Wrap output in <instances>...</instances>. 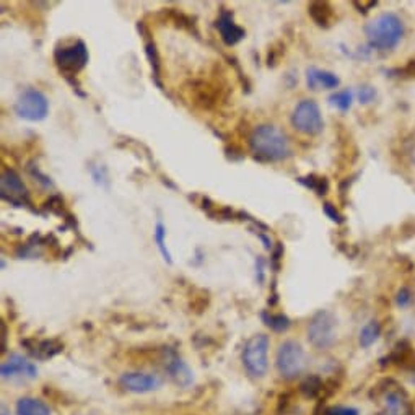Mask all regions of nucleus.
I'll return each mask as SVG.
<instances>
[{"label": "nucleus", "mask_w": 415, "mask_h": 415, "mask_svg": "<svg viewBox=\"0 0 415 415\" xmlns=\"http://www.w3.org/2000/svg\"><path fill=\"white\" fill-rule=\"evenodd\" d=\"M249 145L256 158L263 162H282L291 157V147L287 136L275 126L263 124L249 136Z\"/></svg>", "instance_id": "nucleus-1"}, {"label": "nucleus", "mask_w": 415, "mask_h": 415, "mask_svg": "<svg viewBox=\"0 0 415 415\" xmlns=\"http://www.w3.org/2000/svg\"><path fill=\"white\" fill-rule=\"evenodd\" d=\"M365 35L371 47L378 51H391L402 40L404 23L395 13H381L366 25Z\"/></svg>", "instance_id": "nucleus-2"}, {"label": "nucleus", "mask_w": 415, "mask_h": 415, "mask_svg": "<svg viewBox=\"0 0 415 415\" xmlns=\"http://www.w3.org/2000/svg\"><path fill=\"white\" fill-rule=\"evenodd\" d=\"M270 340L265 334H256L243 349V365L253 378H263L269 368Z\"/></svg>", "instance_id": "nucleus-3"}, {"label": "nucleus", "mask_w": 415, "mask_h": 415, "mask_svg": "<svg viewBox=\"0 0 415 415\" xmlns=\"http://www.w3.org/2000/svg\"><path fill=\"white\" fill-rule=\"evenodd\" d=\"M337 339V318L331 311H318L308 324V340L319 350L332 347Z\"/></svg>", "instance_id": "nucleus-4"}, {"label": "nucleus", "mask_w": 415, "mask_h": 415, "mask_svg": "<svg viewBox=\"0 0 415 415\" xmlns=\"http://www.w3.org/2000/svg\"><path fill=\"white\" fill-rule=\"evenodd\" d=\"M275 365L282 376L287 378V380H294V378L303 373L306 366L305 350L295 340H287L277 350Z\"/></svg>", "instance_id": "nucleus-5"}, {"label": "nucleus", "mask_w": 415, "mask_h": 415, "mask_svg": "<svg viewBox=\"0 0 415 415\" xmlns=\"http://www.w3.org/2000/svg\"><path fill=\"white\" fill-rule=\"evenodd\" d=\"M291 124H294L298 132H301L303 136H318L321 134L324 121L321 109L316 101L313 100H301L300 103L295 106L294 114H291Z\"/></svg>", "instance_id": "nucleus-6"}, {"label": "nucleus", "mask_w": 415, "mask_h": 415, "mask_svg": "<svg viewBox=\"0 0 415 415\" xmlns=\"http://www.w3.org/2000/svg\"><path fill=\"white\" fill-rule=\"evenodd\" d=\"M56 66L66 77L77 76L80 71H83L88 62V49L83 41H76L68 46L57 47L54 52Z\"/></svg>", "instance_id": "nucleus-7"}, {"label": "nucleus", "mask_w": 415, "mask_h": 415, "mask_svg": "<svg viewBox=\"0 0 415 415\" xmlns=\"http://www.w3.org/2000/svg\"><path fill=\"white\" fill-rule=\"evenodd\" d=\"M15 113L25 121H42L49 113V101L40 90L26 88L15 103Z\"/></svg>", "instance_id": "nucleus-8"}, {"label": "nucleus", "mask_w": 415, "mask_h": 415, "mask_svg": "<svg viewBox=\"0 0 415 415\" xmlns=\"http://www.w3.org/2000/svg\"><path fill=\"white\" fill-rule=\"evenodd\" d=\"M0 194L2 199L13 205H23L28 202V191H26L23 181L13 169H5L0 179Z\"/></svg>", "instance_id": "nucleus-9"}, {"label": "nucleus", "mask_w": 415, "mask_h": 415, "mask_svg": "<svg viewBox=\"0 0 415 415\" xmlns=\"http://www.w3.org/2000/svg\"><path fill=\"white\" fill-rule=\"evenodd\" d=\"M4 380H35L38 376V368L33 361L18 354L10 355L0 368Z\"/></svg>", "instance_id": "nucleus-10"}, {"label": "nucleus", "mask_w": 415, "mask_h": 415, "mask_svg": "<svg viewBox=\"0 0 415 415\" xmlns=\"http://www.w3.org/2000/svg\"><path fill=\"white\" fill-rule=\"evenodd\" d=\"M121 386L126 391L136 392V395H143V392L155 391L162 385V380L153 373H143V371H131L121 376Z\"/></svg>", "instance_id": "nucleus-11"}, {"label": "nucleus", "mask_w": 415, "mask_h": 415, "mask_svg": "<svg viewBox=\"0 0 415 415\" xmlns=\"http://www.w3.org/2000/svg\"><path fill=\"white\" fill-rule=\"evenodd\" d=\"M217 30L218 33H220L222 41L225 42L227 46L238 44V42L244 38V35H246V31H244L238 23H235L233 13L228 12V10H223L220 17H218Z\"/></svg>", "instance_id": "nucleus-12"}, {"label": "nucleus", "mask_w": 415, "mask_h": 415, "mask_svg": "<svg viewBox=\"0 0 415 415\" xmlns=\"http://www.w3.org/2000/svg\"><path fill=\"white\" fill-rule=\"evenodd\" d=\"M306 83L308 88L316 92V90H332L337 88L340 80L336 76V73L329 72V71H321V68L316 67H310L306 72Z\"/></svg>", "instance_id": "nucleus-13"}, {"label": "nucleus", "mask_w": 415, "mask_h": 415, "mask_svg": "<svg viewBox=\"0 0 415 415\" xmlns=\"http://www.w3.org/2000/svg\"><path fill=\"white\" fill-rule=\"evenodd\" d=\"M385 415H409V402L402 391L390 390L385 392L381 401Z\"/></svg>", "instance_id": "nucleus-14"}, {"label": "nucleus", "mask_w": 415, "mask_h": 415, "mask_svg": "<svg viewBox=\"0 0 415 415\" xmlns=\"http://www.w3.org/2000/svg\"><path fill=\"white\" fill-rule=\"evenodd\" d=\"M26 347H28V352L38 360H47L51 356L57 355L62 350L64 345L57 340H36V342L30 344L26 342Z\"/></svg>", "instance_id": "nucleus-15"}, {"label": "nucleus", "mask_w": 415, "mask_h": 415, "mask_svg": "<svg viewBox=\"0 0 415 415\" xmlns=\"http://www.w3.org/2000/svg\"><path fill=\"white\" fill-rule=\"evenodd\" d=\"M167 370L174 383L179 386H189L193 383V373H191L189 366L183 360L178 359V356H172L167 361Z\"/></svg>", "instance_id": "nucleus-16"}, {"label": "nucleus", "mask_w": 415, "mask_h": 415, "mask_svg": "<svg viewBox=\"0 0 415 415\" xmlns=\"http://www.w3.org/2000/svg\"><path fill=\"white\" fill-rule=\"evenodd\" d=\"M17 415H51V409L36 397H21L17 402Z\"/></svg>", "instance_id": "nucleus-17"}, {"label": "nucleus", "mask_w": 415, "mask_h": 415, "mask_svg": "<svg viewBox=\"0 0 415 415\" xmlns=\"http://www.w3.org/2000/svg\"><path fill=\"white\" fill-rule=\"evenodd\" d=\"M308 13L311 15V18L315 20V23L319 26L327 28L334 20L332 7L327 2H313L308 5Z\"/></svg>", "instance_id": "nucleus-18"}, {"label": "nucleus", "mask_w": 415, "mask_h": 415, "mask_svg": "<svg viewBox=\"0 0 415 415\" xmlns=\"http://www.w3.org/2000/svg\"><path fill=\"white\" fill-rule=\"evenodd\" d=\"M381 336V326L378 321H370L368 324H365L363 329L360 331V345L363 349H368L373 345L378 339Z\"/></svg>", "instance_id": "nucleus-19"}, {"label": "nucleus", "mask_w": 415, "mask_h": 415, "mask_svg": "<svg viewBox=\"0 0 415 415\" xmlns=\"http://www.w3.org/2000/svg\"><path fill=\"white\" fill-rule=\"evenodd\" d=\"M329 101H331V104L336 106L337 109L349 111L350 108H352L354 93H352V90H340V92H336L334 95H331Z\"/></svg>", "instance_id": "nucleus-20"}, {"label": "nucleus", "mask_w": 415, "mask_h": 415, "mask_svg": "<svg viewBox=\"0 0 415 415\" xmlns=\"http://www.w3.org/2000/svg\"><path fill=\"white\" fill-rule=\"evenodd\" d=\"M164 238H167V228H164L162 222H158L157 227H155V243L160 249V253H162V256L164 258V260L172 264L173 259H172V254H169V251H168L167 244H164Z\"/></svg>", "instance_id": "nucleus-21"}, {"label": "nucleus", "mask_w": 415, "mask_h": 415, "mask_svg": "<svg viewBox=\"0 0 415 415\" xmlns=\"http://www.w3.org/2000/svg\"><path fill=\"white\" fill-rule=\"evenodd\" d=\"M300 183L305 184L306 188H310L311 191H315L319 196L326 194L327 189H329V184L326 178H318V176H306V178H300Z\"/></svg>", "instance_id": "nucleus-22"}, {"label": "nucleus", "mask_w": 415, "mask_h": 415, "mask_svg": "<svg viewBox=\"0 0 415 415\" xmlns=\"http://www.w3.org/2000/svg\"><path fill=\"white\" fill-rule=\"evenodd\" d=\"M264 319H265V324H267L269 327L275 329V331H285V329H289V326H290L289 318L284 316V315H275V316H269V318L264 315Z\"/></svg>", "instance_id": "nucleus-23"}, {"label": "nucleus", "mask_w": 415, "mask_h": 415, "mask_svg": "<svg viewBox=\"0 0 415 415\" xmlns=\"http://www.w3.org/2000/svg\"><path fill=\"white\" fill-rule=\"evenodd\" d=\"M145 54L148 57V61H150L153 73H155V77H158V73H160V57H158V51H157L155 42H147V44H145Z\"/></svg>", "instance_id": "nucleus-24"}, {"label": "nucleus", "mask_w": 415, "mask_h": 415, "mask_svg": "<svg viewBox=\"0 0 415 415\" xmlns=\"http://www.w3.org/2000/svg\"><path fill=\"white\" fill-rule=\"evenodd\" d=\"M375 98H376V90L373 87H370V85H363V87L359 88L360 103L368 104L371 103V101H375Z\"/></svg>", "instance_id": "nucleus-25"}, {"label": "nucleus", "mask_w": 415, "mask_h": 415, "mask_svg": "<svg viewBox=\"0 0 415 415\" xmlns=\"http://www.w3.org/2000/svg\"><path fill=\"white\" fill-rule=\"evenodd\" d=\"M411 301H412V294H411V290H409V289H406V287H404V289H401V290L397 291V295H396V303H397V306L407 308L409 305H411Z\"/></svg>", "instance_id": "nucleus-26"}, {"label": "nucleus", "mask_w": 415, "mask_h": 415, "mask_svg": "<svg viewBox=\"0 0 415 415\" xmlns=\"http://www.w3.org/2000/svg\"><path fill=\"white\" fill-rule=\"evenodd\" d=\"M324 212H326V215L331 218L332 222H337V223L342 222V215H340L339 212L334 209L332 204H324Z\"/></svg>", "instance_id": "nucleus-27"}, {"label": "nucleus", "mask_w": 415, "mask_h": 415, "mask_svg": "<svg viewBox=\"0 0 415 415\" xmlns=\"http://www.w3.org/2000/svg\"><path fill=\"white\" fill-rule=\"evenodd\" d=\"M329 415H359V411L352 407H334L329 411Z\"/></svg>", "instance_id": "nucleus-28"}, {"label": "nucleus", "mask_w": 415, "mask_h": 415, "mask_svg": "<svg viewBox=\"0 0 415 415\" xmlns=\"http://www.w3.org/2000/svg\"><path fill=\"white\" fill-rule=\"evenodd\" d=\"M354 5H355L356 8H360L359 12L366 13V12H368V10L376 7V2H354Z\"/></svg>", "instance_id": "nucleus-29"}, {"label": "nucleus", "mask_w": 415, "mask_h": 415, "mask_svg": "<svg viewBox=\"0 0 415 415\" xmlns=\"http://www.w3.org/2000/svg\"><path fill=\"white\" fill-rule=\"evenodd\" d=\"M256 264H259V267H258V270H259V282H263L264 280V263H263V259H258Z\"/></svg>", "instance_id": "nucleus-30"}, {"label": "nucleus", "mask_w": 415, "mask_h": 415, "mask_svg": "<svg viewBox=\"0 0 415 415\" xmlns=\"http://www.w3.org/2000/svg\"><path fill=\"white\" fill-rule=\"evenodd\" d=\"M2 414H4V415H7V407H5V406L2 407Z\"/></svg>", "instance_id": "nucleus-31"}]
</instances>
